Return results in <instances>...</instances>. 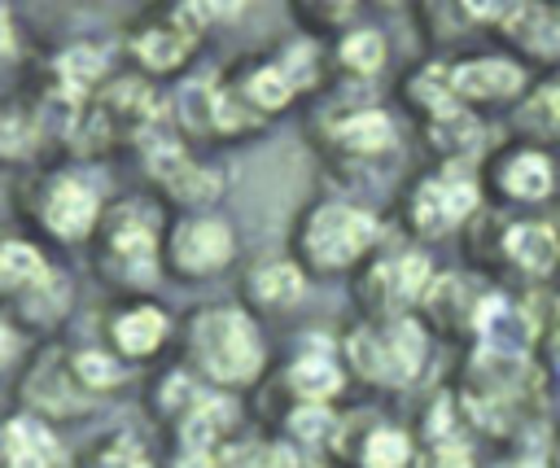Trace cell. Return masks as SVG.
Instances as JSON below:
<instances>
[{
    "label": "cell",
    "mask_w": 560,
    "mask_h": 468,
    "mask_svg": "<svg viewBox=\"0 0 560 468\" xmlns=\"http://www.w3.org/2000/svg\"><path fill=\"white\" fill-rule=\"evenodd\" d=\"M547 376L542 363L534 354H503V350H486L472 346L459 381L451 389L464 433H481V437H516L547 402Z\"/></svg>",
    "instance_id": "cell-1"
},
{
    "label": "cell",
    "mask_w": 560,
    "mask_h": 468,
    "mask_svg": "<svg viewBox=\"0 0 560 468\" xmlns=\"http://www.w3.org/2000/svg\"><path fill=\"white\" fill-rule=\"evenodd\" d=\"M184 367L206 389H219V394L249 389L267 367V346H262L258 319L232 302H210V306L188 311Z\"/></svg>",
    "instance_id": "cell-2"
},
{
    "label": "cell",
    "mask_w": 560,
    "mask_h": 468,
    "mask_svg": "<svg viewBox=\"0 0 560 468\" xmlns=\"http://www.w3.org/2000/svg\"><path fill=\"white\" fill-rule=\"evenodd\" d=\"M341 367L381 394L411 389L429 363V328L416 315L398 319H354L341 332Z\"/></svg>",
    "instance_id": "cell-3"
},
{
    "label": "cell",
    "mask_w": 560,
    "mask_h": 468,
    "mask_svg": "<svg viewBox=\"0 0 560 468\" xmlns=\"http://www.w3.org/2000/svg\"><path fill=\"white\" fill-rule=\"evenodd\" d=\"M376 245H381V219L359 201L319 197L293 223V262L306 276L354 271Z\"/></svg>",
    "instance_id": "cell-4"
},
{
    "label": "cell",
    "mask_w": 560,
    "mask_h": 468,
    "mask_svg": "<svg viewBox=\"0 0 560 468\" xmlns=\"http://www.w3.org/2000/svg\"><path fill=\"white\" fill-rule=\"evenodd\" d=\"M96 245V271L114 289L144 293L162 276V214L144 197H122L101 210V223L92 232Z\"/></svg>",
    "instance_id": "cell-5"
},
{
    "label": "cell",
    "mask_w": 560,
    "mask_h": 468,
    "mask_svg": "<svg viewBox=\"0 0 560 468\" xmlns=\"http://www.w3.org/2000/svg\"><path fill=\"white\" fill-rule=\"evenodd\" d=\"M481 210V175L477 166H455V162H438L433 171L416 175L402 192V223L411 236L420 241H438L451 236L455 227L472 223V214Z\"/></svg>",
    "instance_id": "cell-6"
},
{
    "label": "cell",
    "mask_w": 560,
    "mask_h": 468,
    "mask_svg": "<svg viewBox=\"0 0 560 468\" xmlns=\"http://www.w3.org/2000/svg\"><path fill=\"white\" fill-rule=\"evenodd\" d=\"M22 206L35 219V227L44 236L61 241V245L92 241V232L101 223V210H105L101 188L74 166H52V171L35 175L22 192Z\"/></svg>",
    "instance_id": "cell-7"
},
{
    "label": "cell",
    "mask_w": 560,
    "mask_h": 468,
    "mask_svg": "<svg viewBox=\"0 0 560 468\" xmlns=\"http://www.w3.org/2000/svg\"><path fill=\"white\" fill-rule=\"evenodd\" d=\"M433 280V262L424 249L394 245V249H372L354 276V302L363 319H398L411 315Z\"/></svg>",
    "instance_id": "cell-8"
},
{
    "label": "cell",
    "mask_w": 560,
    "mask_h": 468,
    "mask_svg": "<svg viewBox=\"0 0 560 468\" xmlns=\"http://www.w3.org/2000/svg\"><path fill=\"white\" fill-rule=\"evenodd\" d=\"M219 9L210 4H162L149 9L131 31H127V57L144 79H166L188 66V57L201 44L206 22Z\"/></svg>",
    "instance_id": "cell-9"
},
{
    "label": "cell",
    "mask_w": 560,
    "mask_h": 468,
    "mask_svg": "<svg viewBox=\"0 0 560 468\" xmlns=\"http://www.w3.org/2000/svg\"><path fill=\"white\" fill-rule=\"evenodd\" d=\"M0 302L18 306L26 324H57L66 311V284L44 249L18 232H0Z\"/></svg>",
    "instance_id": "cell-10"
},
{
    "label": "cell",
    "mask_w": 560,
    "mask_h": 468,
    "mask_svg": "<svg viewBox=\"0 0 560 468\" xmlns=\"http://www.w3.org/2000/svg\"><path fill=\"white\" fill-rule=\"evenodd\" d=\"M311 140L328 162L363 166L398 149V127L381 105H332L311 118Z\"/></svg>",
    "instance_id": "cell-11"
},
{
    "label": "cell",
    "mask_w": 560,
    "mask_h": 468,
    "mask_svg": "<svg viewBox=\"0 0 560 468\" xmlns=\"http://www.w3.org/2000/svg\"><path fill=\"white\" fill-rule=\"evenodd\" d=\"M236 258V227L219 214H179L162 232V271L179 280H206L219 276Z\"/></svg>",
    "instance_id": "cell-12"
},
{
    "label": "cell",
    "mask_w": 560,
    "mask_h": 468,
    "mask_svg": "<svg viewBox=\"0 0 560 468\" xmlns=\"http://www.w3.org/2000/svg\"><path fill=\"white\" fill-rule=\"evenodd\" d=\"M144 171H149L153 188H158L166 201L184 206L188 214L206 210V206L219 201V192H223V175L210 171L206 162H197L179 140H158V136H153V140L144 144Z\"/></svg>",
    "instance_id": "cell-13"
},
{
    "label": "cell",
    "mask_w": 560,
    "mask_h": 468,
    "mask_svg": "<svg viewBox=\"0 0 560 468\" xmlns=\"http://www.w3.org/2000/svg\"><path fill=\"white\" fill-rule=\"evenodd\" d=\"M22 407L31 416L48 420V424L52 420H74V416H83L92 407V394L79 385L74 363H70V354L61 346H48L26 363V372H22Z\"/></svg>",
    "instance_id": "cell-14"
},
{
    "label": "cell",
    "mask_w": 560,
    "mask_h": 468,
    "mask_svg": "<svg viewBox=\"0 0 560 468\" xmlns=\"http://www.w3.org/2000/svg\"><path fill=\"white\" fill-rule=\"evenodd\" d=\"M494 289L486 284V276H464V271H433L424 297H420V324L424 328H438L446 337H477V324L490 306Z\"/></svg>",
    "instance_id": "cell-15"
},
{
    "label": "cell",
    "mask_w": 560,
    "mask_h": 468,
    "mask_svg": "<svg viewBox=\"0 0 560 468\" xmlns=\"http://www.w3.org/2000/svg\"><path fill=\"white\" fill-rule=\"evenodd\" d=\"M451 87L464 109H499L525 96L529 70L512 52H472L451 61Z\"/></svg>",
    "instance_id": "cell-16"
},
{
    "label": "cell",
    "mask_w": 560,
    "mask_h": 468,
    "mask_svg": "<svg viewBox=\"0 0 560 468\" xmlns=\"http://www.w3.org/2000/svg\"><path fill=\"white\" fill-rule=\"evenodd\" d=\"M486 188L508 206H542L556 192V157L534 144H503L486 162Z\"/></svg>",
    "instance_id": "cell-17"
},
{
    "label": "cell",
    "mask_w": 560,
    "mask_h": 468,
    "mask_svg": "<svg viewBox=\"0 0 560 468\" xmlns=\"http://www.w3.org/2000/svg\"><path fill=\"white\" fill-rule=\"evenodd\" d=\"M490 254L503 271L521 280H547L560 267V241L547 219H494L490 223Z\"/></svg>",
    "instance_id": "cell-18"
},
{
    "label": "cell",
    "mask_w": 560,
    "mask_h": 468,
    "mask_svg": "<svg viewBox=\"0 0 560 468\" xmlns=\"http://www.w3.org/2000/svg\"><path fill=\"white\" fill-rule=\"evenodd\" d=\"M328 446L346 455L350 468H411V455H416V437L402 424H389L381 416L337 420Z\"/></svg>",
    "instance_id": "cell-19"
},
{
    "label": "cell",
    "mask_w": 560,
    "mask_h": 468,
    "mask_svg": "<svg viewBox=\"0 0 560 468\" xmlns=\"http://www.w3.org/2000/svg\"><path fill=\"white\" fill-rule=\"evenodd\" d=\"M490 31L512 48V57L521 66L525 61H542L551 70L560 66V4H551V0H512V4H499Z\"/></svg>",
    "instance_id": "cell-20"
},
{
    "label": "cell",
    "mask_w": 560,
    "mask_h": 468,
    "mask_svg": "<svg viewBox=\"0 0 560 468\" xmlns=\"http://www.w3.org/2000/svg\"><path fill=\"white\" fill-rule=\"evenodd\" d=\"M171 337V319L158 302H122L109 311L105 319V341H109V354L118 363H140V359H153Z\"/></svg>",
    "instance_id": "cell-21"
},
{
    "label": "cell",
    "mask_w": 560,
    "mask_h": 468,
    "mask_svg": "<svg viewBox=\"0 0 560 468\" xmlns=\"http://www.w3.org/2000/svg\"><path fill=\"white\" fill-rule=\"evenodd\" d=\"M0 468H61V437L31 411L0 416Z\"/></svg>",
    "instance_id": "cell-22"
},
{
    "label": "cell",
    "mask_w": 560,
    "mask_h": 468,
    "mask_svg": "<svg viewBox=\"0 0 560 468\" xmlns=\"http://www.w3.org/2000/svg\"><path fill=\"white\" fill-rule=\"evenodd\" d=\"M512 136L547 153L551 144H560V66L525 87V96L512 109Z\"/></svg>",
    "instance_id": "cell-23"
},
{
    "label": "cell",
    "mask_w": 560,
    "mask_h": 468,
    "mask_svg": "<svg viewBox=\"0 0 560 468\" xmlns=\"http://www.w3.org/2000/svg\"><path fill=\"white\" fill-rule=\"evenodd\" d=\"M223 83L232 87V96L254 114V118H276L280 109H289V101H293V87H289V79L276 70V61L271 57H249V61H241L232 74H223Z\"/></svg>",
    "instance_id": "cell-24"
},
{
    "label": "cell",
    "mask_w": 560,
    "mask_h": 468,
    "mask_svg": "<svg viewBox=\"0 0 560 468\" xmlns=\"http://www.w3.org/2000/svg\"><path fill=\"white\" fill-rule=\"evenodd\" d=\"M284 389L293 402H319V407H332L346 389V367L341 359L332 354V346H315V350H302L293 354V363L284 367Z\"/></svg>",
    "instance_id": "cell-25"
},
{
    "label": "cell",
    "mask_w": 560,
    "mask_h": 468,
    "mask_svg": "<svg viewBox=\"0 0 560 468\" xmlns=\"http://www.w3.org/2000/svg\"><path fill=\"white\" fill-rule=\"evenodd\" d=\"M424 144L438 162H455V166H477V157L486 153V127L472 109H455L442 114L433 122H420Z\"/></svg>",
    "instance_id": "cell-26"
},
{
    "label": "cell",
    "mask_w": 560,
    "mask_h": 468,
    "mask_svg": "<svg viewBox=\"0 0 560 468\" xmlns=\"http://www.w3.org/2000/svg\"><path fill=\"white\" fill-rule=\"evenodd\" d=\"M302 293H306V271L293 258H267L245 271V302L254 311L280 315V311L298 306Z\"/></svg>",
    "instance_id": "cell-27"
},
{
    "label": "cell",
    "mask_w": 560,
    "mask_h": 468,
    "mask_svg": "<svg viewBox=\"0 0 560 468\" xmlns=\"http://www.w3.org/2000/svg\"><path fill=\"white\" fill-rule=\"evenodd\" d=\"M494 13L499 4H486V0H424L416 9V22L429 44H455L477 26H494Z\"/></svg>",
    "instance_id": "cell-28"
},
{
    "label": "cell",
    "mask_w": 560,
    "mask_h": 468,
    "mask_svg": "<svg viewBox=\"0 0 560 468\" xmlns=\"http://www.w3.org/2000/svg\"><path fill=\"white\" fill-rule=\"evenodd\" d=\"M398 92H402L407 109H411L420 122H433V118H442V114L464 109L459 96H455V87H451V61H420L416 70H407V79H402Z\"/></svg>",
    "instance_id": "cell-29"
},
{
    "label": "cell",
    "mask_w": 560,
    "mask_h": 468,
    "mask_svg": "<svg viewBox=\"0 0 560 468\" xmlns=\"http://www.w3.org/2000/svg\"><path fill=\"white\" fill-rule=\"evenodd\" d=\"M328 61L341 66L350 79H376L385 70V61H389V44H385V35L376 26H350V31H341L332 39Z\"/></svg>",
    "instance_id": "cell-30"
},
{
    "label": "cell",
    "mask_w": 560,
    "mask_h": 468,
    "mask_svg": "<svg viewBox=\"0 0 560 468\" xmlns=\"http://www.w3.org/2000/svg\"><path fill=\"white\" fill-rule=\"evenodd\" d=\"M271 61H276V70L289 79V87H293V96L298 92H311L319 79H324V66H328V57H324V48L315 44V39H289V44H280L276 52H271Z\"/></svg>",
    "instance_id": "cell-31"
},
{
    "label": "cell",
    "mask_w": 560,
    "mask_h": 468,
    "mask_svg": "<svg viewBox=\"0 0 560 468\" xmlns=\"http://www.w3.org/2000/svg\"><path fill=\"white\" fill-rule=\"evenodd\" d=\"M44 140V122L31 105H0V162H26Z\"/></svg>",
    "instance_id": "cell-32"
},
{
    "label": "cell",
    "mask_w": 560,
    "mask_h": 468,
    "mask_svg": "<svg viewBox=\"0 0 560 468\" xmlns=\"http://www.w3.org/2000/svg\"><path fill=\"white\" fill-rule=\"evenodd\" d=\"M79 468H158V459L131 433H105L83 451Z\"/></svg>",
    "instance_id": "cell-33"
},
{
    "label": "cell",
    "mask_w": 560,
    "mask_h": 468,
    "mask_svg": "<svg viewBox=\"0 0 560 468\" xmlns=\"http://www.w3.org/2000/svg\"><path fill=\"white\" fill-rule=\"evenodd\" d=\"M289 13L306 31V39H315V35H332L337 39L341 31H350V22H354L359 9L350 0H293Z\"/></svg>",
    "instance_id": "cell-34"
},
{
    "label": "cell",
    "mask_w": 560,
    "mask_h": 468,
    "mask_svg": "<svg viewBox=\"0 0 560 468\" xmlns=\"http://www.w3.org/2000/svg\"><path fill=\"white\" fill-rule=\"evenodd\" d=\"M302 451L289 442H228L219 451L223 468H302Z\"/></svg>",
    "instance_id": "cell-35"
},
{
    "label": "cell",
    "mask_w": 560,
    "mask_h": 468,
    "mask_svg": "<svg viewBox=\"0 0 560 468\" xmlns=\"http://www.w3.org/2000/svg\"><path fill=\"white\" fill-rule=\"evenodd\" d=\"M284 433H289V446H319V442H332V429H337V411L332 407H319V402H293L289 416H284Z\"/></svg>",
    "instance_id": "cell-36"
},
{
    "label": "cell",
    "mask_w": 560,
    "mask_h": 468,
    "mask_svg": "<svg viewBox=\"0 0 560 468\" xmlns=\"http://www.w3.org/2000/svg\"><path fill=\"white\" fill-rule=\"evenodd\" d=\"M411 468H477V455H472V442H468V433H455V437L416 442Z\"/></svg>",
    "instance_id": "cell-37"
},
{
    "label": "cell",
    "mask_w": 560,
    "mask_h": 468,
    "mask_svg": "<svg viewBox=\"0 0 560 468\" xmlns=\"http://www.w3.org/2000/svg\"><path fill=\"white\" fill-rule=\"evenodd\" d=\"M70 363H74V376H79V385L96 398V394H109L118 381H122V363L109 354V350H79V354H70Z\"/></svg>",
    "instance_id": "cell-38"
},
{
    "label": "cell",
    "mask_w": 560,
    "mask_h": 468,
    "mask_svg": "<svg viewBox=\"0 0 560 468\" xmlns=\"http://www.w3.org/2000/svg\"><path fill=\"white\" fill-rule=\"evenodd\" d=\"M18 52H22V39H18V22H13V9L9 4H0V74L18 61Z\"/></svg>",
    "instance_id": "cell-39"
},
{
    "label": "cell",
    "mask_w": 560,
    "mask_h": 468,
    "mask_svg": "<svg viewBox=\"0 0 560 468\" xmlns=\"http://www.w3.org/2000/svg\"><path fill=\"white\" fill-rule=\"evenodd\" d=\"M175 468H223V459H219V451H179Z\"/></svg>",
    "instance_id": "cell-40"
},
{
    "label": "cell",
    "mask_w": 560,
    "mask_h": 468,
    "mask_svg": "<svg viewBox=\"0 0 560 468\" xmlns=\"http://www.w3.org/2000/svg\"><path fill=\"white\" fill-rule=\"evenodd\" d=\"M13 354H18V332H13L9 319H0V367H4Z\"/></svg>",
    "instance_id": "cell-41"
},
{
    "label": "cell",
    "mask_w": 560,
    "mask_h": 468,
    "mask_svg": "<svg viewBox=\"0 0 560 468\" xmlns=\"http://www.w3.org/2000/svg\"><path fill=\"white\" fill-rule=\"evenodd\" d=\"M547 468H560V424H556V433H551V442H547Z\"/></svg>",
    "instance_id": "cell-42"
},
{
    "label": "cell",
    "mask_w": 560,
    "mask_h": 468,
    "mask_svg": "<svg viewBox=\"0 0 560 468\" xmlns=\"http://www.w3.org/2000/svg\"><path fill=\"white\" fill-rule=\"evenodd\" d=\"M503 468H547V459H538V455H521V459H512V464H503Z\"/></svg>",
    "instance_id": "cell-43"
},
{
    "label": "cell",
    "mask_w": 560,
    "mask_h": 468,
    "mask_svg": "<svg viewBox=\"0 0 560 468\" xmlns=\"http://www.w3.org/2000/svg\"><path fill=\"white\" fill-rule=\"evenodd\" d=\"M547 223H551V232H556V241H560V206H556V214H551Z\"/></svg>",
    "instance_id": "cell-44"
}]
</instances>
